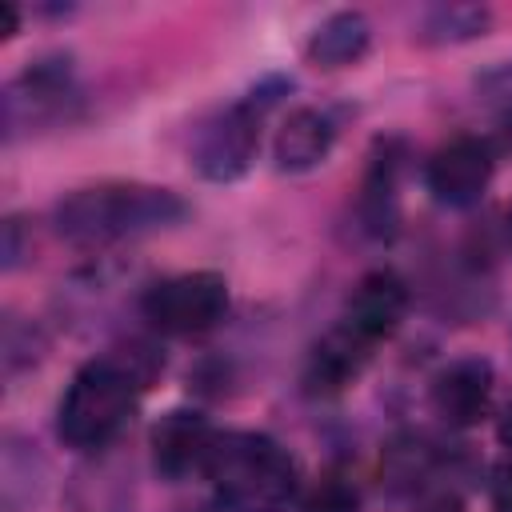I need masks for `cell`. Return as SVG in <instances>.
Listing matches in <instances>:
<instances>
[{
    "mask_svg": "<svg viewBox=\"0 0 512 512\" xmlns=\"http://www.w3.org/2000/svg\"><path fill=\"white\" fill-rule=\"evenodd\" d=\"M484 24H488L484 8H436L424 24V36L428 40H472L484 32Z\"/></svg>",
    "mask_w": 512,
    "mask_h": 512,
    "instance_id": "15",
    "label": "cell"
},
{
    "mask_svg": "<svg viewBox=\"0 0 512 512\" xmlns=\"http://www.w3.org/2000/svg\"><path fill=\"white\" fill-rule=\"evenodd\" d=\"M20 28V12H16V4H0V36H12Z\"/></svg>",
    "mask_w": 512,
    "mask_h": 512,
    "instance_id": "19",
    "label": "cell"
},
{
    "mask_svg": "<svg viewBox=\"0 0 512 512\" xmlns=\"http://www.w3.org/2000/svg\"><path fill=\"white\" fill-rule=\"evenodd\" d=\"M152 464L168 480H184L204 472L208 452L216 444V428L196 408H172L152 424Z\"/></svg>",
    "mask_w": 512,
    "mask_h": 512,
    "instance_id": "8",
    "label": "cell"
},
{
    "mask_svg": "<svg viewBox=\"0 0 512 512\" xmlns=\"http://www.w3.org/2000/svg\"><path fill=\"white\" fill-rule=\"evenodd\" d=\"M136 392H140V384L116 356L88 360L60 396V408H56L60 440L80 452L104 448L128 424V416L136 408Z\"/></svg>",
    "mask_w": 512,
    "mask_h": 512,
    "instance_id": "3",
    "label": "cell"
},
{
    "mask_svg": "<svg viewBox=\"0 0 512 512\" xmlns=\"http://www.w3.org/2000/svg\"><path fill=\"white\" fill-rule=\"evenodd\" d=\"M400 168H404V152L396 140H384L368 164L364 188H360V220L372 236H392L396 220H400Z\"/></svg>",
    "mask_w": 512,
    "mask_h": 512,
    "instance_id": "13",
    "label": "cell"
},
{
    "mask_svg": "<svg viewBox=\"0 0 512 512\" xmlns=\"http://www.w3.org/2000/svg\"><path fill=\"white\" fill-rule=\"evenodd\" d=\"M492 508L496 512H512V452L492 472Z\"/></svg>",
    "mask_w": 512,
    "mask_h": 512,
    "instance_id": "18",
    "label": "cell"
},
{
    "mask_svg": "<svg viewBox=\"0 0 512 512\" xmlns=\"http://www.w3.org/2000/svg\"><path fill=\"white\" fill-rule=\"evenodd\" d=\"M184 216V200L152 184H92L56 204V232L76 248H108Z\"/></svg>",
    "mask_w": 512,
    "mask_h": 512,
    "instance_id": "1",
    "label": "cell"
},
{
    "mask_svg": "<svg viewBox=\"0 0 512 512\" xmlns=\"http://www.w3.org/2000/svg\"><path fill=\"white\" fill-rule=\"evenodd\" d=\"M368 44H372V24H368V16L344 8V12L324 16V20L312 28V36H308V44H304V56H308V64L332 72V68L356 64V60L368 52Z\"/></svg>",
    "mask_w": 512,
    "mask_h": 512,
    "instance_id": "14",
    "label": "cell"
},
{
    "mask_svg": "<svg viewBox=\"0 0 512 512\" xmlns=\"http://www.w3.org/2000/svg\"><path fill=\"white\" fill-rule=\"evenodd\" d=\"M424 512H460V504H456V500H436V504H428Z\"/></svg>",
    "mask_w": 512,
    "mask_h": 512,
    "instance_id": "21",
    "label": "cell"
},
{
    "mask_svg": "<svg viewBox=\"0 0 512 512\" xmlns=\"http://www.w3.org/2000/svg\"><path fill=\"white\" fill-rule=\"evenodd\" d=\"M332 144H336V124H332L328 112H320V108H292L280 120V128H276L272 156H276L280 172H308V168L328 160Z\"/></svg>",
    "mask_w": 512,
    "mask_h": 512,
    "instance_id": "11",
    "label": "cell"
},
{
    "mask_svg": "<svg viewBox=\"0 0 512 512\" xmlns=\"http://www.w3.org/2000/svg\"><path fill=\"white\" fill-rule=\"evenodd\" d=\"M432 412L448 428H476L492 412L496 372L480 356H460L432 376Z\"/></svg>",
    "mask_w": 512,
    "mask_h": 512,
    "instance_id": "7",
    "label": "cell"
},
{
    "mask_svg": "<svg viewBox=\"0 0 512 512\" xmlns=\"http://www.w3.org/2000/svg\"><path fill=\"white\" fill-rule=\"evenodd\" d=\"M72 100V72L64 60H36L4 96V120L16 128L20 120H48L60 116Z\"/></svg>",
    "mask_w": 512,
    "mask_h": 512,
    "instance_id": "10",
    "label": "cell"
},
{
    "mask_svg": "<svg viewBox=\"0 0 512 512\" xmlns=\"http://www.w3.org/2000/svg\"><path fill=\"white\" fill-rule=\"evenodd\" d=\"M368 340H360L352 328H332L312 352H308V368H304V384L312 396H336L344 392L368 364Z\"/></svg>",
    "mask_w": 512,
    "mask_h": 512,
    "instance_id": "12",
    "label": "cell"
},
{
    "mask_svg": "<svg viewBox=\"0 0 512 512\" xmlns=\"http://www.w3.org/2000/svg\"><path fill=\"white\" fill-rule=\"evenodd\" d=\"M404 312H408L404 276L392 272V268H376L352 288L348 308H344V328H352L360 340L376 344V340H384V336H392L400 328Z\"/></svg>",
    "mask_w": 512,
    "mask_h": 512,
    "instance_id": "9",
    "label": "cell"
},
{
    "mask_svg": "<svg viewBox=\"0 0 512 512\" xmlns=\"http://www.w3.org/2000/svg\"><path fill=\"white\" fill-rule=\"evenodd\" d=\"M428 464H432V452H428L420 440H396V444L388 448L384 472H388V480H392L396 488H404V484H416V480L428 472Z\"/></svg>",
    "mask_w": 512,
    "mask_h": 512,
    "instance_id": "16",
    "label": "cell"
},
{
    "mask_svg": "<svg viewBox=\"0 0 512 512\" xmlns=\"http://www.w3.org/2000/svg\"><path fill=\"white\" fill-rule=\"evenodd\" d=\"M492 148L480 136H456L444 148L432 152L428 168H424V184L436 196V204L444 208H468L484 196L488 180H492Z\"/></svg>",
    "mask_w": 512,
    "mask_h": 512,
    "instance_id": "6",
    "label": "cell"
},
{
    "mask_svg": "<svg viewBox=\"0 0 512 512\" xmlns=\"http://www.w3.org/2000/svg\"><path fill=\"white\" fill-rule=\"evenodd\" d=\"M356 488H352V480H344V476H328V480H320V488L312 492V500H308V512H356Z\"/></svg>",
    "mask_w": 512,
    "mask_h": 512,
    "instance_id": "17",
    "label": "cell"
},
{
    "mask_svg": "<svg viewBox=\"0 0 512 512\" xmlns=\"http://www.w3.org/2000/svg\"><path fill=\"white\" fill-rule=\"evenodd\" d=\"M260 152V104L256 100H240L224 112H216L192 144V164L204 180L228 184L240 180L252 160Z\"/></svg>",
    "mask_w": 512,
    "mask_h": 512,
    "instance_id": "5",
    "label": "cell"
},
{
    "mask_svg": "<svg viewBox=\"0 0 512 512\" xmlns=\"http://www.w3.org/2000/svg\"><path fill=\"white\" fill-rule=\"evenodd\" d=\"M204 476L228 512H288L300 492L292 452L264 432H216Z\"/></svg>",
    "mask_w": 512,
    "mask_h": 512,
    "instance_id": "2",
    "label": "cell"
},
{
    "mask_svg": "<svg viewBox=\"0 0 512 512\" xmlns=\"http://www.w3.org/2000/svg\"><path fill=\"white\" fill-rule=\"evenodd\" d=\"M144 320L168 336H200L228 312V280L220 272H180L152 284L140 300Z\"/></svg>",
    "mask_w": 512,
    "mask_h": 512,
    "instance_id": "4",
    "label": "cell"
},
{
    "mask_svg": "<svg viewBox=\"0 0 512 512\" xmlns=\"http://www.w3.org/2000/svg\"><path fill=\"white\" fill-rule=\"evenodd\" d=\"M500 440L512 448V404H508V412H504V420H500Z\"/></svg>",
    "mask_w": 512,
    "mask_h": 512,
    "instance_id": "20",
    "label": "cell"
}]
</instances>
